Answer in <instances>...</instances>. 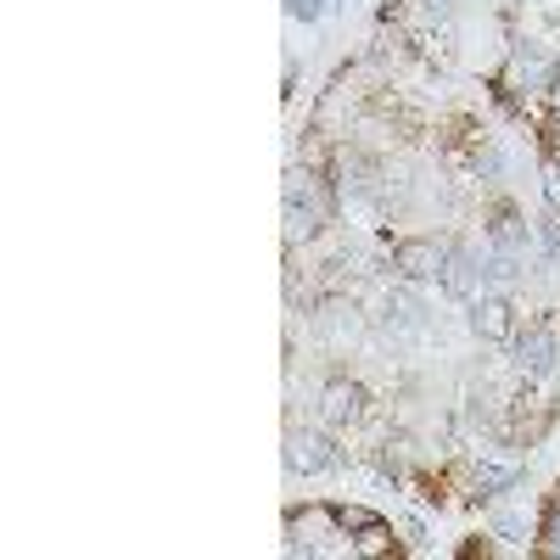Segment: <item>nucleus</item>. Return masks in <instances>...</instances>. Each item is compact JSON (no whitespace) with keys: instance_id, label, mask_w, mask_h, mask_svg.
<instances>
[{"instance_id":"nucleus-1","label":"nucleus","mask_w":560,"mask_h":560,"mask_svg":"<svg viewBox=\"0 0 560 560\" xmlns=\"http://www.w3.org/2000/svg\"><path fill=\"white\" fill-rule=\"evenodd\" d=\"M287 549L292 555H348V533L337 522V499H314L287 510Z\"/></svg>"},{"instance_id":"nucleus-2","label":"nucleus","mask_w":560,"mask_h":560,"mask_svg":"<svg viewBox=\"0 0 560 560\" xmlns=\"http://www.w3.org/2000/svg\"><path fill=\"white\" fill-rule=\"evenodd\" d=\"M337 522H342V533H348V555H353V560H398V555H409V544L393 533V522L376 516L370 504L337 499Z\"/></svg>"},{"instance_id":"nucleus-3","label":"nucleus","mask_w":560,"mask_h":560,"mask_svg":"<svg viewBox=\"0 0 560 560\" xmlns=\"http://www.w3.org/2000/svg\"><path fill=\"white\" fill-rule=\"evenodd\" d=\"M555 415H560V404L555 398H538L533 387L510 404V415H504V438L516 443V448H533V443H544V432L555 427Z\"/></svg>"},{"instance_id":"nucleus-4","label":"nucleus","mask_w":560,"mask_h":560,"mask_svg":"<svg viewBox=\"0 0 560 560\" xmlns=\"http://www.w3.org/2000/svg\"><path fill=\"white\" fill-rule=\"evenodd\" d=\"M438 147L448 163H482V147H488V129L471 118V113H454L443 129H438Z\"/></svg>"},{"instance_id":"nucleus-5","label":"nucleus","mask_w":560,"mask_h":560,"mask_svg":"<svg viewBox=\"0 0 560 560\" xmlns=\"http://www.w3.org/2000/svg\"><path fill=\"white\" fill-rule=\"evenodd\" d=\"M488 242H493V253H499V258H516V253L527 247V224H522V208L510 202V197H499V202L488 208Z\"/></svg>"},{"instance_id":"nucleus-6","label":"nucleus","mask_w":560,"mask_h":560,"mask_svg":"<svg viewBox=\"0 0 560 560\" xmlns=\"http://www.w3.org/2000/svg\"><path fill=\"white\" fill-rule=\"evenodd\" d=\"M325 420L331 427H359V420L370 415V393L359 387V382H348V376H337V382H325Z\"/></svg>"},{"instance_id":"nucleus-7","label":"nucleus","mask_w":560,"mask_h":560,"mask_svg":"<svg viewBox=\"0 0 560 560\" xmlns=\"http://www.w3.org/2000/svg\"><path fill=\"white\" fill-rule=\"evenodd\" d=\"M516 364L527 370V376H544V370L555 364V331H549V319H522V331H516Z\"/></svg>"},{"instance_id":"nucleus-8","label":"nucleus","mask_w":560,"mask_h":560,"mask_svg":"<svg viewBox=\"0 0 560 560\" xmlns=\"http://www.w3.org/2000/svg\"><path fill=\"white\" fill-rule=\"evenodd\" d=\"M393 269L409 280H432L448 269V253L438 242H393Z\"/></svg>"},{"instance_id":"nucleus-9","label":"nucleus","mask_w":560,"mask_h":560,"mask_svg":"<svg viewBox=\"0 0 560 560\" xmlns=\"http://www.w3.org/2000/svg\"><path fill=\"white\" fill-rule=\"evenodd\" d=\"M454 477H459L454 465H438V471H432V465H420V471H409V488H415L420 504H438L443 510L454 499Z\"/></svg>"},{"instance_id":"nucleus-10","label":"nucleus","mask_w":560,"mask_h":560,"mask_svg":"<svg viewBox=\"0 0 560 560\" xmlns=\"http://www.w3.org/2000/svg\"><path fill=\"white\" fill-rule=\"evenodd\" d=\"M477 331H482L488 342H516L522 319H516V308H510L504 298H488V303L477 308Z\"/></svg>"},{"instance_id":"nucleus-11","label":"nucleus","mask_w":560,"mask_h":560,"mask_svg":"<svg viewBox=\"0 0 560 560\" xmlns=\"http://www.w3.org/2000/svg\"><path fill=\"white\" fill-rule=\"evenodd\" d=\"M292 465H298V471H325V465H337V454H331V438H319V432H308V438L298 443Z\"/></svg>"},{"instance_id":"nucleus-12","label":"nucleus","mask_w":560,"mask_h":560,"mask_svg":"<svg viewBox=\"0 0 560 560\" xmlns=\"http://www.w3.org/2000/svg\"><path fill=\"white\" fill-rule=\"evenodd\" d=\"M544 213L560 219V158H544Z\"/></svg>"},{"instance_id":"nucleus-13","label":"nucleus","mask_w":560,"mask_h":560,"mask_svg":"<svg viewBox=\"0 0 560 560\" xmlns=\"http://www.w3.org/2000/svg\"><path fill=\"white\" fill-rule=\"evenodd\" d=\"M454 555H459V560H477V555L488 560V555H499V544H493V538H482V533H471V538H465Z\"/></svg>"},{"instance_id":"nucleus-14","label":"nucleus","mask_w":560,"mask_h":560,"mask_svg":"<svg viewBox=\"0 0 560 560\" xmlns=\"http://www.w3.org/2000/svg\"><path fill=\"white\" fill-rule=\"evenodd\" d=\"M287 12H292L298 23H314V18L325 12V0H287Z\"/></svg>"}]
</instances>
